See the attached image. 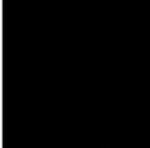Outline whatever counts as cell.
I'll return each instance as SVG.
<instances>
[{"label":"cell","mask_w":150,"mask_h":148,"mask_svg":"<svg viewBox=\"0 0 150 148\" xmlns=\"http://www.w3.org/2000/svg\"><path fill=\"white\" fill-rule=\"evenodd\" d=\"M146 148H150V146H146Z\"/></svg>","instance_id":"cell-1"}]
</instances>
